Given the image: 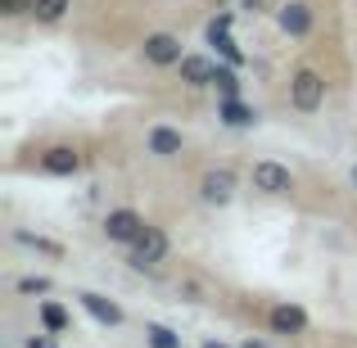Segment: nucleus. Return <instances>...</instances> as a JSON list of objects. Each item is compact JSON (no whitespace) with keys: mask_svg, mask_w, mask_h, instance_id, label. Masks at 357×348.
<instances>
[{"mask_svg":"<svg viewBox=\"0 0 357 348\" xmlns=\"http://www.w3.org/2000/svg\"><path fill=\"white\" fill-rule=\"evenodd\" d=\"M289 100H294V109H303V114L321 109V100H326V82H321V73L298 68V73H294V82H289Z\"/></svg>","mask_w":357,"mask_h":348,"instance_id":"f257e3e1","label":"nucleus"},{"mask_svg":"<svg viewBox=\"0 0 357 348\" xmlns=\"http://www.w3.org/2000/svg\"><path fill=\"white\" fill-rule=\"evenodd\" d=\"M163 258H167V235L158 227H145L131 244V267H158Z\"/></svg>","mask_w":357,"mask_h":348,"instance_id":"f03ea898","label":"nucleus"},{"mask_svg":"<svg viewBox=\"0 0 357 348\" xmlns=\"http://www.w3.org/2000/svg\"><path fill=\"white\" fill-rule=\"evenodd\" d=\"M140 231H145V218H140V213H131V209H114L105 218V235L114 244H136Z\"/></svg>","mask_w":357,"mask_h":348,"instance_id":"7ed1b4c3","label":"nucleus"},{"mask_svg":"<svg viewBox=\"0 0 357 348\" xmlns=\"http://www.w3.org/2000/svg\"><path fill=\"white\" fill-rule=\"evenodd\" d=\"M145 59L158 63V68H172L185 54H181V41H176L172 32H154V36H145Z\"/></svg>","mask_w":357,"mask_h":348,"instance_id":"20e7f679","label":"nucleus"},{"mask_svg":"<svg viewBox=\"0 0 357 348\" xmlns=\"http://www.w3.org/2000/svg\"><path fill=\"white\" fill-rule=\"evenodd\" d=\"M253 190H262V195H289V167H280V163H253Z\"/></svg>","mask_w":357,"mask_h":348,"instance_id":"39448f33","label":"nucleus"},{"mask_svg":"<svg viewBox=\"0 0 357 348\" xmlns=\"http://www.w3.org/2000/svg\"><path fill=\"white\" fill-rule=\"evenodd\" d=\"M276 23H280L285 36H307L312 32V9H307L303 0H289V5L276 9Z\"/></svg>","mask_w":357,"mask_h":348,"instance_id":"423d86ee","label":"nucleus"},{"mask_svg":"<svg viewBox=\"0 0 357 348\" xmlns=\"http://www.w3.org/2000/svg\"><path fill=\"white\" fill-rule=\"evenodd\" d=\"M199 195H204L208 204H231V195H236V176H231L227 167H218V172H204Z\"/></svg>","mask_w":357,"mask_h":348,"instance_id":"0eeeda50","label":"nucleus"},{"mask_svg":"<svg viewBox=\"0 0 357 348\" xmlns=\"http://www.w3.org/2000/svg\"><path fill=\"white\" fill-rule=\"evenodd\" d=\"M176 68H181V82H190V86H208V82L218 77V63L204 59V54H185Z\"/></svg>","mask_w":357,"mask_h":348,"instance_id":"6e6552de","label":"nucleus"},{"mask_svg":"<svg viewBox=\"0 0 357 348\" xmlns=\"http://www.w3.org/2000/svg\"><path fill=\"white\" fill-rule=\"evenodd\" d=\"M41 167H45V172H54V176H73L82 167V158L73 154L68 145H54V149H45V154H41Z\"/></svg>","mask_w":357,"mask_h":348,"instance_id":"1a4fd4ad","label":"nucleus"},{"mask_svg":"<svg viewBox=\"0 0 357 348\" xmlns=\"http://www.w3.org/2000/svg\"><path fill=\"white\" fill-rule=\"evenodd\" d=\"M181 131H172V127H154L149 131V154H158V158H172V154H181Z\"/></svg>","mask_w":357,"mask_h":348,"instance_id":"9d476101","label":"nucleus"},{"mask_svg":"<svg viewBox=\"0 0 357 348\" xmlns=\"http://www.w3.org/2000/svg\"><path fill=\"white\" fill-rule=\"evenodd\" d=\"M82 308H86V312L96 317L100 326H118V321H122V308H118V303H109L105 294H82Z\"/></svg>","mask_w":357,"mask_h":348,"instance_id":"9b49d317","label":"nucleus"},{"mask_svg":"<svg viewBox=\"0 0 357 348\" xmlns=\"http://www.w3.org/2000/svg\"><path fill=\"white\" fill-rule=\"evenodd\" d=\"M218 118L227 122V127H253V122H258V114H253L249 105H240V96H227V100H222Z\"/></svg>","mask_w":357,"mask_h":348,"instance_id":"f8f14e48","label":"nucleus"},{"mask_svg":"<svg viewBox=\"0 0 357 348\" xmlns=\"http://www.w3.org/2000/svg\"><path fill=\"white\" fill-rule=\"evenodd\" d=\"M271 331H280V335H298V331H307L303 308H271Z\"/></svg>","mask_w":357,"mask_h":348,"instance_id":"ddd939ff","label":"nucleus"},{"mask_svg":"<svg viewBox=\"0 0 357 348\" xmlns=\"http://www.w3.org/2000/svg\"><path fill=\"white\" fill-rule=\"evenodd\" d=\"M32 14L41 18V23H59V18L68 14V0H32Z\"/></svg>","mask_w":357,"mask_h":348,"instance_id":"4468645a","label":"nucleus"},{"mask_svg":"<svg viewBox=\"0 0 357 348\" xmlns=\"http://www.w3.org/2000/svg\"><path fill=\"white\" fill-rule=\"evenodd\" d=\"M41 321H45V331H68V312H63L59 303H41Z\"/></svg>","mask_w":357,"mask_h":348,"instance_id":"2eb2a0df","label":"nucleus"},{"mask_svg":"<svg viewBox=\"0 0 357 348\" xmlns=\"http://www.w3.org/2000/svg\"><path fill=\"white\" fill-rule=\"evenodd\" d=\"M145 335H149V348H181V340H176L167 326H149Z\"/></svg>","mask_w":357,"mask_h":348,"instance_id":"dca6fc26","label":"nucleus"},{"mask_svg":"<svg viewBox=\"0 0 357 348\" xmlns=\"http://www.w3.org/2000/svg\"><path fill=\"white\" fill-rule=\"evenodd\" d=\"M222 86V96H240V77H236V63L231 68H218V77H213Z\"/></svg>","mask_w":357,"mask_h":348,"instance_id":"f3484780","label":"nucleus"},{"mask_svg":"<svg viewBox=\"0 0 357 348\" xmlns=\"http://www.w3.org/2000/svg\"><path fill=\"white\" fill-rule=\"evenodd\" d=\"M45 289H50L45 276H23V280H18V294H45Z\"/></svg>","mask_w":357,"mask_h":348,"instance_id":"a211bd4d","label":"nucleus"},{"mask_svg":"<svg viewBox=\"0 0 357 348\" xmlns=\"http://www.w3.org/2000/svg\"><path fill=\"white\" fill-rule=\"evenodd\" d=\"M213 45H218V50H222V54H227V59H231V63H244V54L236 50V41H231V36H227V32H222V36H213Z\"/></svg>","mask_w":357,"mask_h":348,"instance_id":"6ab92c4d","label":"nucleus"},{"mask_svg":"<svg viewBox=\"0 0 357 348\" xmlns=\"http://www.w3.org/2000/svg\"><path fill=\"white\" fill-rule=\"evenodd\" d=\"M18 240H23V244H36L41 253H59V244H50V240H36V235H27V231H18Z\"/></svg>","mask_w":357,"mask_h":348,"instance_id":"aec40b11","label":"nucleus"},{"mask_svg":"<svg viewBox=\"0 0 357 348\" xmlns=\"http://www.w3.org/2000/svg\"><path fill=\"white\" fill-rule=\"evenodd\" d=\"M27 348H59L54 340H45V335H36V340H27Z\"/></svg>","mask_w":357,"mask_h":348,"instance_id":"412c9836","label":"nucleus"},{"mask_svg":"<svg viewBox=\"0 0 357 348\" xmlns=\"http://www.w3.org/2000/svg\"><path fill=\"white\" fill-rule=\"evenodd\" d=\"M0 9H5V14H18V9H23V0H0Z\"/></svg>","mask_w":357,"mask_h":348,"instance_id":"4be33fe9","label":"nucleus"},{"mask_svg":"<svg viewBox=\"0 0 357 348\" xmlns=\"http://www.w3.org/2000/svg\"><path fill=\"white\" fill-rule=\"evenodd\" d=\"M204 348H227V344H218V340H204Z\"/></svg>","mask_w":357,"mask_h":348,"instance_id":"5701e85b","label":"nucleus"},{"mask_svg":"<svg viewBox=\"0 0 357 348\" xmlns=\"http://www.w3.org/2000/svg\"><path fill=\"white\" fill-rule=\"evenodd\" d=\"M244 348H267V344H253V340H249V344H244Z\"/></svg>","mask_w":357,"mask_h":348,"instance_id":"b1692460","label":"nucleus"},{"mask_svg":"<svg viewBox=\"0 0 357 348\" xmlns=\"http://www.w3.org/2000/svg\"><path fill=\"white\" fill-rule=\"evenodd\" d=\"M353 186H357V167H353Z\"/></svg>","mask_w":357,"mask_h":348,"instance_id":"393cba45","label":"nucleus"}]
</instances>
